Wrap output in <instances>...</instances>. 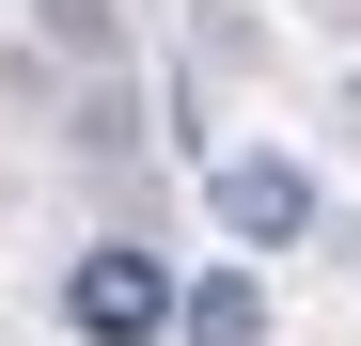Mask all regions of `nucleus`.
I'll return each instance as SVG.
<instances>
[{
    "label": "nucleus",
    "instance_id": "2",
    "mask_svg": "<svg viewBox=\"0 0 361 346\" xmlns=\"http://www.w3.org/2000/svg\"><path fill=\"white\" fill-rule=\"evenodd\" d=\"M220 220H235L252 252H283L298 220H314V189H298V157H220Z\"/></svg>",
    "mask_w": 361,
    "mask_h": 346
},
{
    "label": "nucleus",
    "instance_id": "3",
    "mask_svg": "<svg viewBox=\"0 0 361 346\" xmlns=\"http://www.w3.org/2000/svg\"><path fill=\"white\" fill-rule=\"evenodd\" d=\"M267 330V299H252V268H220L204 299H189V346H252Z\"/></svg>",
    "mask_w": 361,
    "mask_h": 346
},
{
    "label": "nucleus",
    "instance_id": "1",
    "mask_svg": "<svg viewBox=\"0 0 361 346\" xmlns=\"http://www.w3.org/2000/svg\"><path fill=\"white\" fill-rule=\"evenodd\" d=\"M157 315H173L157 252H79V268H63V330H79V346H157Z\"/></svg>",
    "mask_w": 361,
    "mask_h": 346
}]
</instances>
